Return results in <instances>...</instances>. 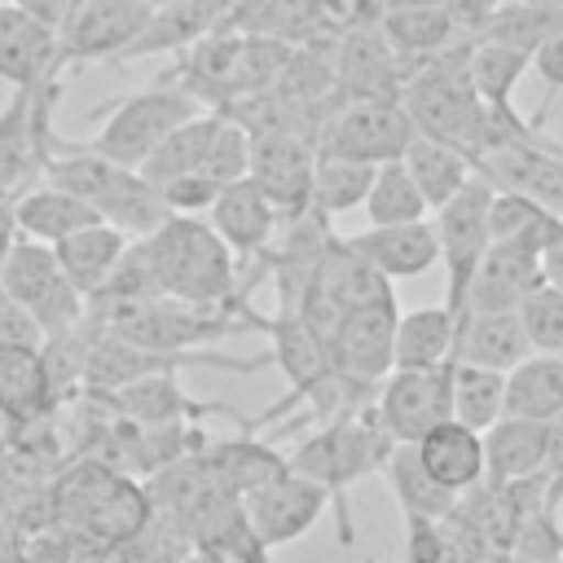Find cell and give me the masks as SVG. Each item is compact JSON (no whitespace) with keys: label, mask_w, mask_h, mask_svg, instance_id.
Listing matches in <instances>:
<instances>
[{"label":"cell","mask_w":563,"mask_h":563,"mask_svg":"<svg viewBox=\"0 0 563 563\" xmlns=\"http://www.w3.org/2000/svg\"><path fill=\"white\" fill-rule=\"evenodd\" d=\"M484 440V484L501 488L528 475H541L545 462V422H528V418H497L488 431H479Z\"/></svg>","instance_id":"4316f807"},{"label":"cell","mask_w":563,"mask_h":563,"mask_svg":"<svg viewBox=\"0 0 563 563\" xmlns=\"http://www.w3.org/2000/svg\"><path fill=\"white\" fill-rule=\"evenodd\" d=\"M57 396L44 369V356L35 347H0V413L4 422H44L53 413Z\"/></svg>","instance_id":"f546056e"},{"label":"cell","mask_w":563,"mask_h":563,"mask_svg":"<svg viewBox=\"0 0 563 563\" xmlns=\"http://www.w3.org/2000/svg\"><path fill=\"white\" fill-rule=\"evenodd\" d=\"M361 216L369 224H409V220H427V202L418 194V185L409 180L405 163H378L374 167V180H369V194L361 202Z\"/></svg>","instance_id":"ab89813d"},{"label":"cell","mask_w":563,"mask_h":563,"mask_svg":"<svg viewBox=\"0 0 563 563\" xmlns=\"http://www.w3.org/2000/svg\"><path fill=\"white\" fill-rule=\"evenodd\" d=\"M13 216H18V233L31 238V242H44V246H53V242H62V238H70V233H79V229L101 220L84 198L66 194L57 185H44V180L31 185L13 202Z\"/></svg>","instance_id":"4dcf8cb0"},{"label":"cell","mask_w":563,"mask_h":563,"mask_svg":"<svg viewBox=\"0 0 563 563\" xmlns=\"http://www.w3.org/2000/svg\"><path fill=\"white\" fill-rule=\"evenodd\" d=\"M563 413V356L532 352L506 374V396H501V418H528V422H550Z\"/></svg>","instance_id":"1f68e13d"},{"label":"cell","mask_w":563,"mask_h":563,"mask_svg":"<svg viewBox=\"0 0 563 563\" xmlns=\"http://www.w3.org/2000/svg\"><path fill=\"white\" fill-rule=\"evenodd\" d=\"M400 308H356L343 312L330 334V369L347 383L378 387L391 374V334H396Z\"/></svg>","instance_id":"2e32d148"},{"label":"cell","mask_w":563,"mask_h":563,"mask_svg":"<svg viewBox=\"0 0 563 563\" xmlns=\"http://www.w3.org/2000/svg\"><path fill=\"white\" fill-rule=\"evenodd\" d=\"M128 242H132L128 233H119L114 224L97 220V224H88V229H79V233H70V238L53 242V255H57V268L66 273V282H70L84 299H92V295L110 282V273L119 268Z\"/></svg>","instance_id":"484cf974"},{"label":"cell","mask_w":563,"mask_h":563,"mask_svg":"<svg viewBox=\"0 0 563 563\" xmlns=\"http://www.w3.org/2000/svg\"><path fill=\"white\" fill-rule=\"evenodd\" d=\"M537 286H545L537 251L493 242L466 290V312H515Z\"/></svg>","instance_id":"7402d4cb"},{"label":"cell","mask_w":563,"mask_h":563,"mask_svg":"<svg viewBox=\"0 0 563 563\" xmlns=\"http://www.w3.org/2000/svg\"><path fill=\"white\" fill-rule=\"evenodd\" d=\"M13 202H18V198H9V194H0V264H4V255H9V246L18 242V216H13Z\"/></svg>","instance_id":"816d5d0a"},{"label":"cell","mask_w":563,"mask_h":563,"mask_svg":"<svg viewBox=\"0 0 563 563\" xmlns=\"http://www.w3.org/2000/svg\"><path fill=\"white\" fill-rule=\"evenodd\" d=\"M325 488L295 475L290 466L273 479H264L260 488H251L242 497V515L251 523V532L260 537L264 550H277V545H290L299 541L303 532H312V523L321 519L325 510Z\"/></svg>","instance_id":"5bb4252c"},{"label":"cell","mask_w":563,"mask_h":563,"mask_svg":"<svg viewBox=\"0 0 563 563\" xmlns=\"http://www.w3.org/2000/svg\"><path fill=\"white\" fill-rule=\"evenodd\" d=\"M528 53L510 48V44H493V40H471V53H466V79L475 88V97L488 106V110H515L510 97L528 70Z\"/></svg>","instance_id":"74e56055"},{"label":"cell","mask_w":563,"mask_h":563,"mask_svg":"<svg viewBox=\"0 0 563 563\" xmlns=\"http://www.w3.org/2000/svg\"><path fill=\"white\" fill-rule=\"evenodd\" d=\"M418 4H440V0H378V13H391V9H418Z\"/></svg>","instance_id":"f5cc1de1"},{"label":"cell","mask_w":563,"mask_h":563,"mask_svg":"<svg viewBox=\"0 0 563 563\" xmlns=\"http://www.w3.org/2000/svg\"><path fill=\"white\" fill-rule=\"evenodd\" d=\"M475 176H484L493 189L523 194L545 211L563 216V145H554L545 132H532L528 141L493 145L488 154L475 158Z\"/></svg>","instance_id":"7c38bea8"},{"label":"cell","mask_w":563,"mask_h":563,"mask_svg":"<svg viewBox=\"0 0 563 563\" xmlns=\"http://www.w3.org/2000/svg\"><path fill=\"white\" fill-rule=\"evenodd\" d=\"M515 312H519V325H523L532 352L563 356V295H559V290L537 286Z\"/></svg>","instance_id":"7bdbcfd3"},{"label":"cell","mask_w":563,"mask_h":563,"mask_svg":"<svg viewBox=\"0 0 563 563\" xmlns=\"http://www.w3.org/2000/svg\"><path fill=\"white\" fill-rule=\"evenodd\" d=\"M537 260H541V282H545L550 290H559V295H563V229L541 246V255H537Z\"/></svg>","instance_id":"681fc988"},{"label":"cell","mask_w":563,"mask_h":563,"mask_svg":"<svg viewBox=\"0 0 563 563\" xmlns=\"http://www.w3.org/2000/svg\"><path fill=\"white\" fill-rule=\"evenodd\" d=\"M246 167H251V132L238 128L229 114H220V128H216V136L207 145V158H202L198 176H207V180H216L224 189V185L242 180Z\"/></svg>","instance_id":"b9f144b4"},{"label":"cell","mask_w":563,"mask_h":563,"mask_svg":"<svg viewBox=\"0 0 563 563\" xmlns=\"http://www.w3.org/2000/svg\"><path fill=\"white\" fill-rule=\"evenodd\" d=\"M0 347H44V330H40V321L18 303V299H9L4 290H0Z\"/></svg>","instance_id":"bcb514c9"},{"label":"cell","mask_w":563,"mask_h":563,"mask_svg":"<svg viewBox=\"0 0 563 563\" xmlns=\"http://www.w3.org/2000/svg\"><path fill=\"white\" fill-rule=\"evenodd\" d=\"M528 70H537V79L545 84V101H541V106H537V114L528 119V123L541 132V123H545V114H550V101L563 92V31H554L545 44H537V48H532Z\"/></svg>","instance_id":"ee69618b"},{"label":"cell","mask_w":563,"mask_h":563,"mask_svg":"<svg viewBox=\"0 0 563 563\" xmlns=\"http://www.w3.org/2000/svg\"><path fill=\"white\" fill-rule=\"evenodd\" d=\"M396 440L391 431L383 427L378 409L365 405L361 413H347V418H334V422H321L290 457L286 466L312 484L325 488V497L334 501V519H339V545H352L356 532H352V510H347V488L361 484L365 475L383 471L387 457H391Z\"/></svg>","instance_id":"7a4b0ae2"},{"label":"cell","mask_w":563,"mask_h":563,"mask_svg":"<svg viewBox=\"0 0 563 563\" xmlns=\"http://www.w3.org/2000/svg\"><path fill=\"white\" fill-rule=\"evenodd\" d=\"M501 396H506V374L453 361V422L471 431H488L501 418Z\"/></svg>","instance_id":"60d3db41"},{"label":"cell","mask_w":563,"mask_h":563,"mask_svg":"<svg viewBox=\"0 0 563 563\" xmlns=\"http://www.w3.org/2000/svg\"><path fill=\"white\" fill-rule=\"evenodd\" d=\"M264 334L273 343V365H282V374L290 378V396L277 409H290L299 400H308L334 369H330V343L299 317V312H273L264 317Z\"/></svg>","instance_id":"d6986e66"},{"label":"cell","mask_w":563,"mask_h":563,"mask_svg":"<svg viewBox=\"0 0 563 563\" xmlns=\"http://www.w3.org/2000/svg\"><path fill=\"white\" fill-rule=\"evenodd\" d=\"M374 409L396 444H418L453 418V361L440 369H391L378 383Z\"/></svg>","instance_id":"30bf717a"},{"label":"cell","mask_w":563,"mask_h":563,"mask_svg":"<svg viewBox=\"0 0 563 563\" xmlns=\"http://www.w3.org/2000/svg\"><path fill=\"white\" fill-rule=\"evenodd\" d=\"M163 4H176V0H150V9H163Z\"/></svg>","instance_id":"11a10c76"},{"label":"cell","mask_w":563,"mask_h":563,"mask_svg":"<svg viewBox=\"0 0 563 563\" xmlns=\"http://www.w3.org/2000/svg\"><path fill=\"white\" fill-rule=\"evenodd\" d=\"M405 563H453L444 523H435V519H405Z\"/></svg>","instance_id":"f6af8a7d"},{"label":"cell","mask_w":563,"mask_h":563,"mask_svg":"<svg viewBox=\"0 0 563 563\" xmlns=\"http://www.w3.org/2000/svg\"><path fill=\"white\" fill-rule=\"evenodd\" d=\"M0 290L9 299H18L48 334H62V330H75L88 312V299L66 282V273L57 268V255L53 246L44 242H31L18 233V242L9 246L4 264H0Z\"/></svg>","instance_id":"9c48e42d"},{"label":"cell","mask_w":563,"mask_h":563,"mask_svg":"<svg viewBox=\"0 0 563 563\" xmlns=\"http://www.w3.org/2000/svg\"><path fill=\"white\" fill-rule=\"evenodd\" d=\"M216 128H220V110H198L194 119H185L180 128H172L158 141V150L136 167L145 176V185L163 189V185H172L180 176H194L202 167V158H207V145H211Z\"/></svg>","instance_id":"836d02e7"},{"label":"cell","mask_w":563,"mask_h":563,"mask_svg":"<svg viewBox=\"0 0 563 563\" xmlns=\"http://www.w3.org/2000/svg\"><path fill=\"white\" fill-rule=\"evenodd\" d=\"M92 114H106V123L84 150H92L119 167H141L172 128H180L185 119L198 114V101H189L172 84H150V88H136Z\"/></svg>","instance_id":"5b68a950"},{"label":"cell","mask_w":563,"mask_h":563,"mask_svg":"<svg viewBox=\"0 0 563 563\" xmlns=\"http://www.w3.org/2000/svg\"><path fill=\"white\" fill-rule=\"evenodd\" d=\"M92 400L110 405L123 422L132 427H172V422H185V418H207V413H229V405H202V400H189L176 383V374H154V378H136V383H123L114 391H88Z\"/></svg>","instance_id":"44dd1931"},{"label":"cell","mask_w":563,"mask_h":563,"mask_svg":"<svg viewBox=\"0 0 563 563\" xmlns=\"http://www.w3.org/2000/svg\"><path fill=\"white\" fill-rule=\"evenodd\" d=\"M563 229V216L545 211L541 202L523 198V194H506V189H493V202H488V238L493 242H506V246H523V251H537Z\"/></svg>","instance_id":"8d00e7d4"},{"label":"cell","mask_w":563,"mask_h":563,"mask_svg":"<svg viewBox=\"0 0 563 563\" xmlns=\"http://www.w3.org/2000/svg\"><path fill=\"white\" fill-rule=\"evenodd\" d=\"M488 202H493V185L484 176H471L440 211H435V246H440V264H444V308L453 317L466 312V290L475 282V268L484 260V251L493 246L488 238Z\"/></svg>","instance_id":"ba28073f"},{"label":"cell","mask_w":563,"mask_h":563,"mask_svg":"<svg viewBox=\"0 0 563 563\" xmlns=\"http://www.w3.org/2000/svg\"><path fill=\"white\" fill-rule=\"evenodd\" d=\"M541 475L550 484V501L563 506V413L545 422V462H541Z\"/></svg>","instance_id":"c3c4849f"},{"label":"cell","mask_w":563,"mask_h":563,"mask_svg":"<svg viewBox=\"0 0 563 563\" xmlns=\"http://www.w3.org/2000/svg\"><path fill=\"white\" fill-rule=\"evenodd\" d=\"M53 515L57 528H66L75 541L106 550V545H128L154 510L145 488L132 475H123L114 462L79 457L70 471H62L53 488Z\"/></svg>","instance_id":"3957f363"},{"label":"cell","mask_w":563,"mask_h":563,"mask_svg":"<svg viewBox=\"0 0 563 563\" xmlns=\"http://www.w3.org/2000/svg\"><path fill=\"white\" fill-rule=\"evenodd\" d=\"M180 563H224V559H216V554H207V550H198V545H194V550H189Z\"/></svg>","instance_id":"db71d44e"},{"label":"cell","mask_w":563,"mask_h":563,"mask_svg":"<svg viewBox=\"0 0 563 563\" xmlns=\"http://www.w3.org/2000/svg\"><path fill=\"white\" fill-rule=\"evenodd\" d=\"M317 167V141L303 132H255L246 176L268 194L282 220H299L308 211V185Z\"/></svg>","instance_id":"9a60e30c"},{"label":"cell","mask_w":563,"mask_h":563,"mask_svg":"<svg viewBox=\"0 0 563 563\" xmlns=\"http://www.w3.org/2000/svg\"><path fill=\"white\" fill-rule=\"evenodd\" d=\"M523 356H532V343L519 325V312H462L453 334V361L510 374Z\"/></svg>","instance_id":"cb8c5ba5"},{"label":"cell","mask_w":563,"mask_h":563,"mask_svg":"<svg viewBox=\"0 0 563 563\" xmlns=\"http://www.w3.org/2000/svg\"><path fill=\"white\" fill-rule=\"evenodd\" d=\"M383 475H387V484H391V493H396L405 519H435V523H444V519L453 515V506H457V493L440 488V484L422 471L413 444H396L391 457H387V466H383Z\"/></svg>","instance_id":"d590c367"},{"label":"cell","mask_w":563,"mask_h":563,"mask_svg":"<svg viewBox=\"0 0 563 563\" xmlns=\"http://www.w3.org/2000/svg\"><path fill=\"white\" fill-rule=\"evenodd\" d=\"M207 224H211V233L233 251V255H242V260H255V255H264L268 246H273V229H277V207L268 202V194L251 180V176H242V180H233V185H224L220 194H216V202L207 207Z\"/></svg>","instance_id":"ac0fdd59"},{"label":"cell","mask_w":563,"mask_h":563,"mask_svg":"<svg viewBox=\"0 0 563 563\" xmlns=\"http://www.w3.org/2000/svg\"><path fill=\"white\" fill-rule=\"evenodd\" d=\"M378 31L387 35V44L396 48V57L405 66H418L453 44H462L466 35L449 22V13L440 4H418V9H391L378 18Z\"/></svg>","instance_id":"d6a6232c"},{"label":"cell","mask_w":563,"mask_h":563,"mask_svg":"<svg viewBox=\"0 0 563 563\" xmlns=\"http://www.w3.org/2000/svg\"><path fill=\"white\" fill-rule=\"evenodd\" d=\"M198 462H202L207 479L233 497H246L251 488H260L264 479L286 471V457L268 440H255L251 431H242L238 440H220V444L198 449Z\"/></svg>","instance_id":"83f0119b"},{"label":"cell","mask_w":563,"mask_h":563,"mask_svg":"<svg viewBox=\"0 0 563 563\" xmlns=\"http://www.w3.org/2000/svg\"><path fill=\"white\" fill-rule=\"evenodd\" d=\"M9 4H18V9L35 13V18H40V22H48V26H57V22L66 18V9H70V0H9Z\"/></svg>","instance_id":"f907efd6"},{"label":"cell","mask_w":563,"mask_h":563,"mask_svg":"<svg viewBox=\"0 0 563 563\" xmlns=\"http://www.w3.org/2000/svg\"><path fill=\"white\" fill-rule=\"evenodd\" d=\"M62 97V79L13 88L0 110V194L22 198L31 185L44 180L62 136L53 132V106Z\"/></svg>","instance_id":"8992f818"},{"label":"cell","mask_w":563,"mask_h":563,"mask_svg":"<svg viewBox=\"0 0 563 563\" xmlns=\"http://www.w3.org/2000/svg\"><path fill=\"white\" fill-rule=\"evenodd\" d=\"M418 462H422V471L440 484V488H449V493H471V488H479L484 484V440H479V431H471V427H462V422H440L435 431H427L418 444Z\"/></svg>","instance_id":"d4e9b609"},{"label":"cell","mask_w":563,"mask_h":563,"mask_svg":"<svg viewBox=\"0 0 563 563\" xmlns=\"http://www.w3.org/2000/svg\"><path fill=\"white\" fill-rule=\"evenodd\" d=\"M150 22V0H70L57 22L62 62H119Z\"/></svg>","instance_id":"8fae6325"},{"label":"cell","mask_w":563,"mask_h":563,"mask_svg":"<svg viewBox=\"0 0 563 563\" xmlns=\"http://www.w3.org/2000/svg\"><path fill=\"white\" fill-rule=\"evenodd\" d=\"M559 563H563V559H559Z\"/></svg>","instance_id":"680465c9"},{"label":"cell","mask_w":563,"mask_h":563,"mask_svg":"<svg viewBox=\"0 0 563 563\" xmlns=\"http://www.w3.org/2000/svg\"><path fill=\"white\" fill-rule=\"evenodd\" d=\"M506 0H440V9L449 13V22L466 35V40H475L488 22H493V13L501 9Z\"/></svg>","instance_id":"7dc6e473"},{"label":"cell","mask_w":563,"mask_h":563,"mask_svg":"<svg viewBox=\"0 0 563 563\" xmlns=\"http://www.w3.org/2000/svg\"><path fill=\"white\" fill-rule=\"evenodd\" d=\"M4 427H9V422H4V413H0V435H4Z\"/></svg>","instance_id":"6f0895ef"},{"label":"cell","mask_w":563,"mask_h":563,"mask_svg":"<svg viewBox=\"0 0 563 563\" xmlns=\"http://www.w3.org/2000/svg\"><path fill=\"white\" fill-rule=\"evenodd\" d=\"M400 163H405L409 180L418 185L427 211H440V207L475 176V163H471L462 150H453V145H444V141H431V136H413Z\"/></svg>","instance_id":"e575fe53"},{"label":"cell","mask_w":563,"mask_h":563,"mask_svg":"<svg viewBox=\"0 0 563 563\" xmlns=\"http://www.w3.org/2000/svg\"><path fill=\"white\" fill-rule=\"evenodd\" d=\"M361 260H369L387 282L396 277H422L427 268L440 264L435 229L431 220H409V224H365L361 233L343 238Z\"/></svg>","instance_id":"ffe728a7"},{"label":"cell","mask_w":563,"mask_h":563,"mask_svg":"<svg viewBox=\"0 0 563 563\" xmlns=\"http://www.w3.org/2000/svg\"><path fill=\"white\" fill-rule=\"evenodd\" d=\"M369 180H374V167L369 163L317 154L312 185H308V211L321 216V220H334L343 211H361V202L369 194Z\"/></svg>","instance_id":"f35d334b"},{"label":"cell","mask_w":563,"mask_h":563,"mask_svg":"<svg viewBox=\"0 0 563 563\" xmlns=\"http://www.w3.org/2000/svg\"><path fill=\"white\" fill-rule=\"evenodd\" d=\"M453 334L457 317L444 303L413 308L396 317L391 334V369H440L453 361Z\"/></svg>","instance_id":"f1b7e54d"},{"label":"cell","mask_w":563,"mask_h":563,"mask_svg":"<svg viewBox=\"0 0 563 563\" xmlns=\"http://www.w3.org/2000/svg\"><path fill=\"white\" fill-rule=\"evenodd\" d=\"M418 136L409 110L400 97H369V101H347L334 106L317 132V154L330 158H352V163H396L405 158L409 141Z\"/></svg>","instance_id":"52a82bcc"},{"label":"cell","mask_w":563,"mask_h":563,"mask_svg":"<svg viewBox=\"0 0 563 563\" xmlns=\"http://www.w3.org/2000/svg\"><path fill=\"white\" fill-rule=\"evenodd\" d=\"M62 44L57 26L40 22L18 4H0V79L9 88H35L62 79Z\"/></svg>","instance_id":"e0dca14e"},{"label":"cell","mask_w":563,"mask_h":563,"mask_svg":"<svg viewBox=\"0 0 563 563\" xmlns=\"http://www.w3.org/2000/svg\"><path fill=\"white\" fill-rule=\"evenodd\" d=\"M523 4H563V0H523Z\"/></svg>","instance_id":"9f6ffc18"},{"label":"cell","mask_w":563,"mask_h":563,"mask_svg":"<svg viewBox=\"0 0 563 563\" xmlns=\"http://www.w3.org/2000/svg\"><path fill=\"white\" fill-rule=\"evenodd\" d=\"M132 246L150 268L154 295L202 308H251L233 251L211 233V224L194 216H167L154 233L132 238Z\"/></svg>","instance_id":"6da1fadb"},{"label":"cell","mask_w":563,"mask_h":563,"mask_svg":"<svg viewBox=\"0 0 563 563\" xmlns=\"http://www.w3.org/2000/svg\"><path fill=\"white\" fill-rule=\"evenodd\" d=\"M224 22V0H176L163 9H150V22L141 26V35L123 48L119 62H136V57H158V53H185L198 40L216 35Z\"/></svg>","instance_id":"603a6c76"},{"label":"cell","mask_w":563,"mask_h":563,"mask_svg":"<svg viewBox=\"0 0 563 563\" xmlns=\"http://www.w3.org/2000/svg\"><path fill=\"white\" fill-rule=\"evenodd\" d=\"M44 185H57V189L84 198L106 224H114L128 238H145L172 216L167 202L158 198V189L145 185V176L136 167H119L84 145H57L53 163L44 167Z\"/></svg>","instance_id":"277c9868"},{"label":"cell","mask_w":563,"mask_h":563,"mask_svg":"<svg viewBox=\"0 0 563 563\" xmlns=\"http://www.w3.org/2000/svg\"><path fill=\"white\" fill-rule=\"evenodd\" d=\"M400 84H405V62L396 57V48L378 31V22L343 26L334 35V97H330V110L347 106V101H369V97H400Z\"/></svg>","instance_id":"4fadbf2b"}]
</instances>
